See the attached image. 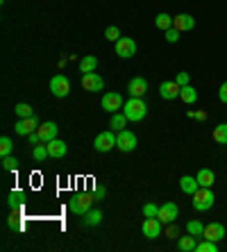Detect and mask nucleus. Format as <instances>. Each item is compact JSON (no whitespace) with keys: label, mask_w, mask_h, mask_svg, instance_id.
<instances>
[{"label":"nucleus","mask_w":227,"mask_h":252,"mask_svg":"<svg viewBox=\"0 0 227 252\" xmlns=\"http://www.w3.org/2000/svg\"><path fill=\"white\" fill-rule=\"evenodd\" d=\"M123 114L129 121H143L148 114V105L143 102V98H129L123 105Z\"/></svg>","instance_id":"nucleus-1"},{"label":"nucleus","mask_w":227,"mask_h":252,"mask_svg":"<svg viewBox=\"0 0 227 252\" xmlns=\"http://www.w3.org/2000/svg\"><path fill=\"white\" fill-rule=\"evenodd\" d=\"M216 202V196L214 191L207 189V186H200V189L193 193V207H196V211H207L211 209Z\"/></svg>","instance_id":"nucleus-2"},{"label":"nucleus","mask_w":227,"mask_h":252,"mask_svg":"<svg viewBox=\"0 0 227 252\" xmlns=\"http://www.w3.org/2000/svg\"><path fill=\"white\" fill-rule=\"evenodd\" d=\"M93 198L96 196H91V193H75V196L68 200V209L73 211V214H77V216H84L86 211L91 209Z\"/></svg>","instance_id":"nucleus-3"},{"label":"nucleus","mask_w":227,"mask_h":252,"mask_svg":"<svg viewBox=\"0 0 227 252\" xmlns=\"http://www.w3.org/2000/svg\"><path fill=\"white\" fill-rule=\"evenodd\" d=\"M50 91H52V96L55 98H66L68 93H71V82H68L66 75L57 73L52 80H50Z\"/></svg>","instance_id":"nucleus-4"},{"label":"nucleus","mask_w":227,"mask_h":252,"mask_svg":"<svg viewBox=\"0 0 227 252\" xmlns=\"http://www.w3.org/2000/svg\"><path fill=\"white\" fill-rule=\"evenodd\" d=\"M116 141H118V136L114 134V129L100 132V134L96 136V141H93V148H96L98 152H109L111 148H116Z\"/></svg>","instance_id":"nucleus-5"},{"label":"nucleus","mask_w":227,"mask_h":252,"mask_svg":"<svg viewBox=\"0 0 227 252\" xmlns=\"http://www.w3.org/2000/svg\"><path fill=\"white\" fill-rule=\"evenodd\" d=\"M39 118H37V114L34 116H30V118H19V123L14 125V129H16V134H21V136H30L32 132H37V127H39Z\"/></svg>","instance_id":"nucleus-6"},{"label":"nucleus","mask_w":227,"mask_h":252,"mask_svg":"<svg viewBox=\"0 0 227 252\" xmlns=\"http://www.w3.org/2000/svg\"><path fill=\"white\" fill-rule=\"evenodd\" d=\"M116 55L123 57V59H129V57L136 55V41L129 37H121L116 41Z\"/></svg>","instance_id":"nucleus-7"},{"label":"nucleus","mask_w":227,"mask_h":252,"mask_svg":"<svg viewBox=\"0 0 227 252\" xmlns=\"http://www.w3.org/2000/svg\"><path fill=\"white\" fill-rule=\"evenodd\" d=\"M116 148L121 150V152H132V150L136 148V134H134V132H129V129H123V132H118Z\"/></svg>","instance_id":"nucleus-8"},{"label":"nucleus","mask_w":227,"mask_h":252,"mask_svg":"<svg viewBox=\"0 0 227 252\" xmlns=\"http://www.w3.org/2000/svg\"><path fill=\"white\" fill-rule=\"evenodd\" d=\"M102 109L109 111V114H116L118 109H123V96H121V93H116V91L104 93V98H102Z\"/></svg>","instance_id":"nucleus-9"},{"label":"nucleus","mask_w":227,"mask_h":252,"mask_svg":"<svg viewBox=\"0 0 227 252\" xmlns=\"http://www.w3.org/2000/svg\"><path fill=\"white\" fill-rule=\"evenodd\" d=\"M82 89H84V91H91V93L102 91V89H104V80L100 77L98 73H84V75H82Z\"/></svg>","instance_id":"nucleus-10"},{"label":"nucleus","mask_w":227,"mask_h":252,"mask_svg":"<svg viewBox=\"0 0 227 252\" xmlns=\"http://www.w3.org/2000/svg\"><path fill=\"white\" fill-rule=\"evenodd\" d=\"M177 214H179V207L175 202H164L159 207V216H157V218H159L161 223H164V225H168V223H175L177 221Z\"/></svg>","instance_id":"nucleus-11"},{"label":"nucleus","mask_w":227,"mask_h":252,"mask_svg":"<svg viewBox=\"0 0 227 252\" xmlns=\"http://www.w3.org/2000/svg\"><path fill=\"white\" fill-rule=\"evenodd\" d=\"M179 93H182V86L175 80H168V82H161L159 84V96L164 100H175Z\"/></svg>","instance_id":"nucleus-12"},{"label":"nucleus","mask_w":227,"mask_h":252,"mask_svg":"<svg viewBox=\"0 0 227 252\" xmlns=\"http://www.w3.org/2000/svg\"><path fill=\"white\" fill-rule=\"evenodd\" d=\"M161 225H164V223H161L159 218H146V221H143V227H141L143 236H146V239H157V236L164 232Z\"/></svg>","instance_id":"nucleus-13"},{"label":"nucleus","mask_w":227,"mask_h":252,"mask_svg":"<svg viewBox=\"0 0 227 252\" xmlns=\"http://www.w3.org/2000/svg\"><path fill=\"white\" fill-rule=\"evenodd\" d=\"M57 123H52V121H48V123H41L37 127V134H39V139H41V143H48V141H52V139H57Z\"/></svg>","instance_id":"nucleus-14"},{"label":"nucleus","mask_w":227,"mask_h":252,"mask_svg":"<svg viewBox=\"0 0 227 252\" xmlns=\"http://www.w3.org/2000/svg\"><path fill=\"white\" fill-rule=\"evenodd\" d=\"M202 239H209V241H218L225 239V227H223L221 223H209L204 225V232H202Z\"/></svg>","instance_id":"nucleus-15"},{"label":"nucleus","mask_w":227,"mask_h":252,"mask_svg":"<svg viewBox=\"0 0 227 252\" xmlns=\"http://www.w3.org/2000/svg\"><path fill=\"white\" fill-rule=\"evenodd\" d=\"M127 91H129L132 98H143V96L148 93V80H143V77H132Z\"/></svg>","instance_id":"nucleus-16"},{"label":"nucleus","mask_w":227,"mask_h":252,"mask_svg":"<svg viewBox=\"0 0 227 252\" xmlns=\"http://www.w3.org/2000/svg\"><path fill=\"white\" fill-rule=\"evenodd\" d=\"M173 27L179 32H189L196 27V19H193L191 14H177V16L173 19Z\"/></svg>","instance_id":"nucleus-17"},{"label":"nucleus","mask_w":227,"mask_h":252,"mask_svg":"<svg viewBox=\"0 0 227 252\" xmlns=\"http://www.w3.org/2000/svg\"><path fill=\"white\" fill-rule=\"evenodd\" d=\"M46 146H48V154L52 157V159H62L64 154H66V150H68V146L62 141V139H52V141H48Z\"/></svg>","instance_id":"nucleus-18"},{"label":"nucleus","mask_w":227,"mask_h":252,"mask_svg":"<svg viewBox=\"0 0 227 252\" xmlns=\"http://www.w3.org/2000/svg\"><path fill=\"white\" fill-rule=\"evenodd\" d=\"M198 236H193V234H189V236H179L177 239V250L179 252H196L198 248Z\"/></svg>","instance_id":"nucleus-19"},{"label":"nucleus","mask_w":227,"mask_h":252,"mask_svg":"<svg viewBox=\"0 0 227 252\" xmlns=\"http://www.w3.org/2000/svg\"><path fill=\"white\" fill-rule=\"evenodd\" d=\"M196 177H198V184H200V186H207V189H211V186H214V182H216L214 171H209V168H200Z\"/></svg>","instance_id":"nucleus-20"},{"label":"nucleus","mask_w":227,"mask_h":252,"mask_svg":"<svg viewBox=\"0 0 227 252\" xmlns=\"http://www.w3.org/2000/svg\"><path fill=\"white\" fill-rule=\"evenodd\" d=\"M179 189L184 191V193H189V196H193L198 189H200V184H198V177H191V175H184V177L179 179Z\"/></svg>","instance_id":"nucleus-21"},{"label":"nucleus","mask_w":227,"mask_h":252,"mask_svg":"<svg viewBox=\"0 0 227 252\" xmlns=\"http://www.w3.org/2000/svg\"><path fill=\"white\" fill-rule=\"evenodd\" d=\"M25 202V193L23 191H12L9 196H7V204L12 207V209H21Z\"/></svg>","instance_id":"nucleus-22"},{"label":"nucleus","mask_w":227,"mask_h":252,"mask_svg":"<svg viewBox=\"0 0 227 252\" xmlns=\"http://www.w3.org/2000/svg\"><path fill=\"white\" fill-rule=\"evenodd\" d=\"M100 223H102V211H100V209H89L84 214V225L96 227V225H100Z\"/></svg>","instance_id":"nucleus-23"},{"label":"nucleus","mask_w":227,"mask_h":252,"mask_svg":"<svg viewBox=\"0 0 227 252\" xmlns=\"http://www.w3.org/2000/svg\"><path fill=\"white\" fill-rule=\"evenodd\" d=\"M96 68H98V59H96L93 55H86V57H82L80 59V71L82 73H93Z\"/></svg>","instance_id":"nucleus-24"},{"label":"nucleus","mask_w":227,"mask_h":252,"mask_svg":"<svg viewBox=\"0 0 227 252\" xmlns=\"http://www.w3.org/2000/svg\"><path fill=\"white\" fill-rule=\"evenodd\" d=\"M127 121H129V118L125 116V114H114V116H111L109 127L114 129V132H123V129L127 127Z\"/></svg>","instance_id":"nucleus-25"},{"label":"nucleus","mask_w":227,"mask_h":252,"mask_svg":"<svg viewBox=\"0 0 227 252\" xmlns=\"http://www.w3.org/2000/svg\"><path fill=\"white\" fill-rule=\"evenodd\" d=\"M179 98H182V102H186V105H193L198 100V91L193 89L191 84H186V86H182V93H179Z\"/></svg>","instance_id":"nucleus-26"},{"label":"nucleus","mask_w":227,"mask_h":252,"mask_svg":"<svg viewBox=\"0 0 227 252\" xmlns=\"http://www.w3.org/2000/svg\"><path fill=\"white\" fill-rule=\"evenodd\" d=\"M154 25H157V30H171L173 27V16L168 14H157V19H154Z\"/></svg>","instance_id":"nucleus-27"},{"label":"nucleus","mask_w":227,"mask_h":252,"mask_svg":"<svg viewBox=\"0 0 227 252\" xmlns=\"http://www.w3.org/2000/svg\"><path fill=\"white\" fill-rule=\"evenodd\" d=\"M214 141L227 146V123H221L218 127H214Z\"/></svg>","instance_id":"nucleus-28"},{"label":"nucleus","mask_w":227,"mask_h":252,"mask_svg":"<svg viewBox=\"0 0 227 252\" xmlns=\"http://www.w3.org/2000/svg\"><path fill=\"white\" fill-rule=\"evenodd\" d=\"M14 114L19 118H30V116H34V111H32V107L27 105V102H19V105L14 107Z\"/></svg>","instance_id":"nucleus-29"},{"label":"nucleus","mask_w":227,"mask_h":252,"mask_svg":"<svg viewBox=\"0 0 227 252\" xmlns=\"http://www.w3.org/2000/svg\"><path fill=\"white\" fill-rule=\"evenodd\" d=\"M186 232L193 234V236H202L204 225L200 221H189V223H186Z\"/></svg>","instance_id":"nucleus-30"},{"label":"nucleus","mask_w":227,"mask_h":252,"mask_svg":"<svg viewBox=\"0 0 227 252\" xmlns=\"http://www.w3.org/2000/svg\"><path fill=\"white\" fill-rule=\"evenodd\" d=\"M12 150H14L12 139H9V136H2V139H0V154H2V157H9Z\"/></svg>","instance_id":"nucleus-31"},{"label":"nucleus","mask_w":227,"mask_h":252,"mask_svg":"<svg viewBox=\"0 0 227 252\" xmlns=\"http://www.w3.org/2000/svg\"><path fill=\"white\" fill-rule=\"evenodd\" d=\"M9 229H23V223H21V216H19V209H12V216L7 221Z\"/></svg>","instance_id":"nucleus-32"},{"label":"nucleus","mask_w":227,"mask_h":252,"mask_svg":"<svg viewBox=\"0 0 227 252\" xmlns=\"http://www.w3.org/2000/svg\"><path fill=\"white\" fill-rule=\"evenodd\" d=\"M32 157H34L37 161H43L46 157H50V154H48V146H34V148H32Z\"/></svg>","instance_id":"nucleus-33"},{"label":"nucleus","mask_w":227,"mask_h":252,"mask_svg":"<svg viewBox=\"0 0 227 252\" xmlns=\"http://www.w3.org/2000/svg\"><path fill=\"white\" fill-rule=\"evenodd\" d=\"M143 216H146V218H157V216H159V207L154 202H146L143 204Z\"/></svg>","instance_id":"nucleus-34"},{"label":"nucleus","mask_w":227,"mask_h":252,"mask_svg":"<svg viewBox=\"0 0 227 252\" xmlns=\"http://www.w3.org/2000/svg\"><path fill=\"white\" fill-rule=\"evenodd\" d=\"M216 250H218L216 241H209V239H204L202 243H198V248H196V252H216Z\"/></svg>","instance_id":"nucleus-35"},{"label":"nucleus","mask_w":227,"mask_h":252,"mask_svg":"<svg viewBox=\"0 0 227 252\" xmlns=\"http://www.w3.org/2000/svg\"><path fill=\"white\" fill-rule=\"evenodd\" d=\"M104 39H109V41H114V43H116L118 39H121V30H118L116 25H109V27L104 30Z\"/></svg>","instance_id":"nucleus-36"},{"label":"nucleus","mask_w":227,"mask_h":252,"mask_svg":"<svg viewBox=\"0 0 227 252\" xmlns=\"http://www.w3.org/2000/svg\"><path fill=\"white\" fill-rule=\"evenodd\" d=\"M16 166H19V159H16V157H12V154H9V157H2V168H5V171H16Z\"/></svg>","instance_id":"nucleus-37"},{"label":"nucleus","mask_w":227,"mask_h":252,"mask_svg":"<svg viewBox=\"0 0 227 252\" xmlns=\"http://www.w3.org/2000/svg\"><path fill=\"white\" fill-rule=\"evenodd\" d=\"M166 41H168V43H177L179 41V30H175V27L166 30Z\"/></svg>","instance_id":"nucleus-38"},{"label":"nucleus","mask_w":227,"mask_h":252,"mask_svg":"<svg viewBox=\"0 0 227 252\" xmlns=\"http://www.w3.org/2000/svg\"><path fill=\"white\" fill-rule=\"evenodd\" d=\"M166 236H168V239H177L179 236V227L175 225V223H168V227H166Z\"/></svg>","instance_id":"nucleus-39"},{"label":"nucleus","mask_w":227,"mask_h":252,"mask_svg":"<svg viewBox=\"0 0 227 252\" xmlns=\"http://www.w3.org/2000/svg\"><path fill=\"white\" fill-rule=\"evenodd\" d=\"M189 80H191V75L184 73V71H182V73H177V77H175V82H177L179 86H186V84H189Z\"/></svg>","instance_id":"nucleus-40"},{"label":"nucleus","mask_w":227,"mask_h":252,"mask_svg":"<svg viewBox=\"0 0 227 252\" xmlns=\"http://www.w3.org/2000/svg\"><path fill=\"white\" fill-rule=\"evenodd\" d=\"M218 98H221V102H227V82L218 89Z\"/></svg>","instance_id":"nucleus-41"},{"label":"nucleus","mask_w":227,"mask_h":252,"mask_svg":"<svg viewBox=\"0 0 227 252\" xmlns=\"http://www.w3.org/2000/svg\"><path fill=\"white\" fill-rule=\"evenodd\" d=\"M189 116L191 118H198V121H204V118H207V114H204V111H189Z\"/></svg>","instance_id":"nucleus-42"},{"label":"nucleus","mask_w":227,"mask_h":252,"mask_svg":"<svg viewBox=\"0 0 227 252\" xmlns=\"http://www.w3.org/2000/svg\"><path fill=\"white\" fill-rule=\"evenodd\" d=\"M39 143H41L39 134H37V132H32V134H30V146H39Z\"/></svg>","instance_id":"nucleus-43"},{"label":"nucleus","mask_w":227,"mask_h":252,"mask_svg":"<svg viewBox=\"0 0 227 252\" xmlns=\"http://www.w3.org/2000/svg\"><path fill=\"white\" fill-rule=\"evenodd\" d=\"M104 193H107L104 189H96V193H93V196H96V198H104Z\"/></svg>","instance_id":"nucleus-44"}]
</instances>
